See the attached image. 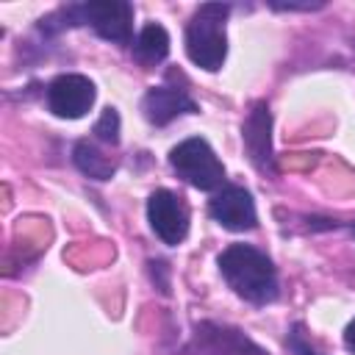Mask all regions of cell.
<instances>
[{
    "label": "cell",
    "mask_w": 355,
    "mask_h": 355,
    "mask_svg": "<svg viewBox=\"0 0 355 355\" xmlns=\"http://www.w3.org/2000/svg\"><path fill=\"white\" fill-rule=\"evenodd\" d=\"M219 275L250 305H269L280 297V280L275 261L252 244H227L216 258Z\"/></svg>",
    "instance_id": "obj_1"
},
{
    "label": "cell",
    "mask_w": 355,
    "mask_h": 355,
    "mask_svg": "<svg viewBox=\"0 0 355 355\" xmlns=\"http://www.w3.org/2000/svg\"><path fill=\"white\" fill-rule=\"evenodd\" d=\"M89 25L100 39L128 47L133 44V6L128 0H97V3H69L39 19V31L61 33L67 28Z\"/></svg>",
    "instance_id": "obj_2"
},
{
    "label": "cell",
    "mask_w": 355,
    "mask_h": 355,
    "mask_svg": "<svg viewBox=\"0 0 355 355\" xmlns=\"http://www.w3.org/2000/svg\"><path fill=\"white\" fill-rule=\"evenodd\" d=\"M230 17L227 3H202L194 8L191 19L186 22V55L194 67L205 72L222 69L227 58V33L225 22Z\"/></svg>",
    "instance_id": "obj_3"
},
{
    "label": "cell",
    "mask_w": 355,
    "mask_h": 355,
    "mask_svg": "<svg viewBox=\"0 0 355 355\" xmlns=\"http://www.w3.org/2000/svg\"><path fill=\"white\" fill-rule=\"evenodd\" d=\"M169 166L175 169V175L180 180H186L197 191L216 194L222 186H227L225 164L216 158L214 147L200 136H191V139H183L180 144H175L169 150Z\"/></svg>",
    "instance_id": "obj_4"
},
{
    "label": "cell",
    "mask_w": 355,
    "mask_h": 355,
    "mask_svg": "<svg viewBox=\"0 0 355 355\" xmlns=\"http://www.w3.org/2000/svg\"><path fill=\"white\" fill-rule=\"evenodd\" d=\"M147 222L164 244L178 247L189 236V222H191L189 205L180 194L169 189H155L147 200Z\"/></svg>",
    "instance_id": "obj_5"
},
{
    "label": "cell",
    "mask_w": 355,
    "mask_h": 355,
    "mask_svg": "<svg viewBox=\"0 0 355 355\" xmlns=\"http://www.w3.org/2000/svg\"><path fill=\"white\" fill-rule=\"evenodd\" d=\"M47 111L58 119H80L94 105L97 89L86 75L61 72L47 83Z\"/></svg>",
    "instance_id": "obj_6"
},
{
    "label": "cell",
    "mask_w": 355,
    "mask_h": 355,
    "mask_svg": "<svg viewBox=\"0 0 355 355\" xmlns=\"http://www.w3.org/2000/svg\"><path fill=\"white\" fill-rule=\"evenodd\" d=\"M208 216L230 233H244L258 225L255 200L244 186L227 183L208 200Z\"/></svg>",
    "instance_id": "obj_7"
},
{
    "label": "cell",
    "mask_w": 355,
    "mask_h": 355,
    "mask_svg": "<svg viewBox=\"0 0 355 355\" xmlns=\"http://www.w3.org/2000/svg\"><path fill=\"white\" fill-rule=\"evenodd\" d=\"M241 144L247 150L250 164L261 175H275V150H272V111L266 100L252 103L244 125H241Z\"/></svg>",
    "instance_id": "obj_8"
},
{
    "label": "cell",
    "mask_w": 355,
    "mask_h": 355,
    "mask_svg": "<svg viewBox=\"0 0 355 355\" xmlns=\"http://www.w3.org/2000/svg\"><path fill=\"white\" fill-rule=\"evenodd\" d=\"M197 111H200V105L194 103L189 89L186 86H175L169 72H166V83L150 86L144 92V97H141V114L155 128H164L172 119L183 116V114H197Z\"/></svg>",
    "instance_id": "obj_9"
},
{
    "label": "cell",
    "mask_w": 355,
    "mask_h": 355,
    "mask_svg": "<svg viewBox=\"0 0 355 355\" xmlns=\"http://www.w3.org/2000/svg\"><path fill=\"white\" fill-rule=\"evenodd\" d=\"M194 349L200 355H269L239 327L219 322H200L194 327Z\"/></svg>",
    "instance_id": "obj_10"
},
{
    "label": "cell",
    "mask_w": 355,
    "mask_h": 355,
    "mask_svg": "<svg viewBox=\"0 0 355 355\" xmlns=\"http://www.w3.org/2000/svg\"><path fill=\"white\" fill-rule=\"evenodd\" d=\"M72 164L92 180H111L116 172V161H111L94 141L80 139L72 147Z\"/></svg>",
    "instance_id": "obj_11"
},
{
    "label": "cell",
    "mask_w": 355,
    "mask_h": 355,
    "mask_svg": "<svg viewBox=\"0 0 355 355\" xmlns=\"http://www.w3.org/2000/svg\"><path fill=\"white\" fill-rule=\"evenodd\" d=\"M133 55H136V61L144 64V67L161 64V61L169 55V33H166V28L158 25V22H147V25L139 31L136 42H133Z\"/></svg>",
    "instance_id": "obj_12"
},
{
    "label": "cell",
    "mask_w": 355,
    "mask_h": 355,
    "mask_svg": "<svg viewBox=\"0 0 355 355\" xmlns=\"http://www.w3.org/2000/svg\"><path fill=\"white\" fill-rule=\"evenodd\" d=\"M92 133H94V139H100L103 144H111V147H116L119 144V111L116 108H103V114L97 116V122H94V128H92Z\"/></svg>",
    "instance_id": "obj_13"
},
{
    "label": "cell",
    "mask_w": 355,
    "mask_h": 355,
    "mask_svg": "<svg viewBox=\"0 0 355 355\" xmlns=\"http://www.w3.org/2000/svg\"><path fill=\"white\" fill-rule=\"evenodd\" d=\"M286 347H288V352H291V355H322L316 347H311V341L305 338V333H302V324H300V322H297V324H291L288 338H286Z\"/></svg>",
    "instance_id": "obj_14"
},
{
    "label": "cell",
    "mask_w": 355,
    "mask_h": 355,
    "mask_svg": "<svg viewBox=\"0 0 355 355\" xmlns=\"http://www.w3.org/2000/svg\"><path fill=\"white\" fill-rule=\"evenodd\" d=\"M322 6L324 3H277V0H269V8H275V11H316Z\"/></svg>",
    "instance_id": "obj_15"
},
{
    "label": "cell",
    "mask_w": 355,
    "mask_h": 355,
    "mask_svg": "<svg viewBox=\"0 0 355 355\" xmlns=\"http://www.w3.org/2000/svg\"><path fill=\"white\" fill-rule=\"evenodd\" d=\"M344 347L355 355V319H349V324L344 327Z\"/></svg>",
    "instance_id": "obj_16"
},
{
    "label": "cell",
    "mask_w": 355,
    "mask_h": 355,
    "mask_svg": "<svg viewBox=\"0 0 355 355\" xmlns=\"http://www.w3.org/2000/svg\"><path fill=\"white\" fill-rule=\"evenodd\" d=\"M352 236H355V225H352Z\"/></svg>",
    "instance_id": "obj_17"
}]
</instances>
